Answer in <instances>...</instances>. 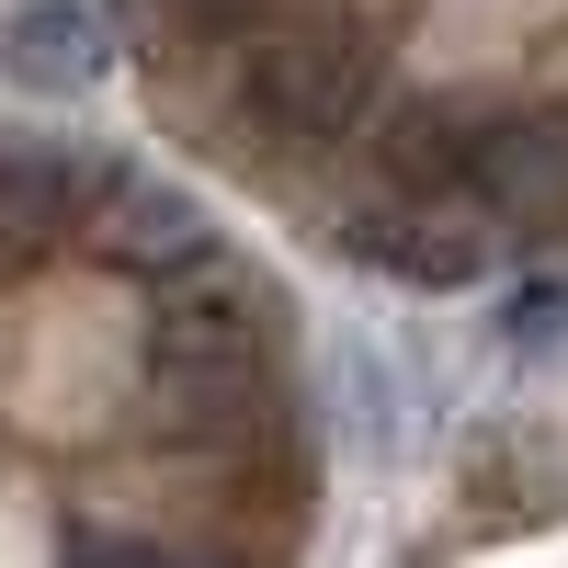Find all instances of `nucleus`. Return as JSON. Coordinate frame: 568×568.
<instances>
[{
    "label": "nucleus",
    "mask_w": 568,
    "mask_h": 568,
    "mask_svg": "<svg viewBox=\"0 0 568 568\" xmlns=\"http://www.w3.org/2000/svg\"><path fill=\"white\" fill-rule=\"evenodd\" d=\"M364 34L329 12V0H307V12H273L240 34V114L273 136V149H329L353 114H364Z\"/></svg>",
    "instance_id": "nucleus-1"
},
{
    "label": "nucleus",
    "mask_w": 568,
    "mask_h": 568,
    "mask_svg": "<svg viewBox=\"0 0 568 568\" xmlns=\"http://www.w3.org/2000/svg\"><path fill=\"white\" fill-rule=\"evenodd\" d=\"M466 205L489 227H557L568 216V114H511L466 136Z\"/></svg>",
    "instance_id": "nucleus-2"
},
{
    "label": "nucleus",
    "mask_w": 568,
    "mask_h": 568,
    "mask_svg": "<svg viewBox=\"0 0 568 568\" xmlns=\"http://www.w3.org/2000/svg\"><path fill=\"white\" fill-rule=\"evenodd\" d=\"M489 240H500V227L444 182V194H409L387 216H364L353 227V262L364 273H398V284H478L489 273Z\"/></svg>",
    "instance_id": "nucleus-3"
},
{
    "label": "nucleus",
    "mask_w": 568,
    "mask_h": 568,
    "mask_svg": "<svg viewBox=\"0 0 568 568\" xmlns=\"http://www.w3.org/2000/svg\"><path fill=\"white\" fill-rule=\"evenodd\" d=\"M12 69L34 91H91V80L114 69V34H103L91 0H34V12L12 23Z\"/></svg>",
    "instance_id": "nucleus-4"
},
{
    "label": "nucleus",
    "mask_w": 568,
    "mask_h": 568,
    "mask_svg": "<svg viewBox=\"0 0 568 568\" xmlns=\"http://www.w3.org/2000/svg\"><path fill=\"white\" fill-rule=\"evenodd\" d=\"M557 329H568V284H511L500 296V342L511 353H557Z\"/></svg>",
    "instance_id": "nucleus-5"
},
{
    "label": "nucleus",
    "mask_w": 568,
    "mask_h": 568,
    "mask_svg": "<svg viewBox=\"0 0 568 568\" xmlns=\"http://www.w3.org/2000/svg\"><path fill=\"white\" fill-rule=\"evenodd\" d=\"M69 568H205V557H194V546H171V535H136V524H125V535H80Z\"/></svg>",
    "instance_id": "nucleus-6"
}]
</instances>
